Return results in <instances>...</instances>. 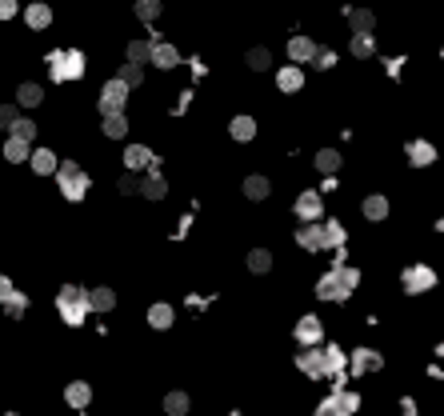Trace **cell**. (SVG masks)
I'll use <instances>...</instances> for the list:
<instances>
[{
	"label": "cell",
	"mask_w": 444,
	"mask_h": 416,
	"mask_svg": "<svg viewBox=\"0 0 444 416\" xmlns=\"http://www.w3.org/2000/svg\"><path fill=\"white\" fill-rule=\"evenodd\" d=\"M360 281H364V272L357 264H328V269L316 276L312 284V296L324 300V305H348L352 296H357Z\"/></svg>",
	"instance_id": "6da1fadb"
},
{
	"label": "cell",
	"mask_w": 444,
	"mask_h": 416,
	"mask_svg": "<svg viewBox=\"0 0 444 416\" xmlns=\"http://www.w3.org/2000/svg\"><path fill=\"white\" fill-rule=\"evenodd\" d=\"M400 288L405 296H428L440 288V269L432 264V260H408L405 269H400Z\"/></svg>",
	"instance_id": "7a4b0ae2"
},
{
	"label": "cell",
	"mask_w": 444,
	"mask_h": 416,
	"mask_svg": "<svg viewBox=\"0 0 444 416\" xmlns=\"http://www.w3.org/2000/svg\"><path fill=\"white\" fill-rule=\"evenodd\" d=\"M88 312H92V305H88V288H80V284H64L61 293H56V317L68 324V329H80L88 320Z\"/></svg>",
	"instance_id": "3957f363"
},
{
	"label": "cell",
	"mask_w": 444,
	"mask_h": 416,
	"mask_svg": "<svg viewBox=\"0 0 444 416\" xmlns=\"http://www.w3.org/2000/svg\"><path fill=\"white\" fill-rule=\"evenodd\" d=\"M360 408H364V396H360L357 389H328L321 400H316L312 416H357Z\"/></svg>",
	"instance_id": "277c9868"
},
{
	"label": "cell",
	"mask_w": 444,
	"mask_h": 416,
	"mask_svg": "<svg viewBox=\"0 0 444 416\" xmlns=\"http://www.w3.org/2000/svg\"><path fill=\"white\" fill-rule=\"evenodd\" d=\"M292 216H296V224H321V221H328V204H324L321 188H300L296 200H292Z\"/></svg>",
	"instance_id": "5b68a950"
},
{
	"label": "cell",
	"mask_w": 444,
	"mask_h": 416,
	"mask_svg": "<svg viewBox=\"0 0 444 416\" xmlns=\"http://www.w3.org/2000/svg\"><path fill=\"white\" fill-rule=\"evenodd\" d=\"M88 172L80 169V164H76V160H61V169H56V188H61V196L64 200H85L88 196Z\"/></svg>",
	"instance_id": "8992f818"
},
{
	"label": "cell",
	"mask_w": 444,
	"mask_h": 416,
	"mask_svg": "<svg viewBox=\"0 0 444 416\" xmlns=\"http://www.w3.org/2000/svg\"><path fill=\"white\" fill-rule=\"evenodd\" d=\"M85 73H88L85 52L64 49V52H52V56H49V76L56 80V85H64V80H80Z\"/></svg>",
	"instance_id": "52a82bcc"
},
{
	"label": "cell",
	"mask_w": 444,
	"mask_h": 416,
	"mask_svg": "<svg viewBox=\"0 0 444 416\" xmlns=\"http://www.w3.org/2000/svg\"><path fill=\"white\" fill-rule=\"evenodd\" d=\"M292 341H296V348H321V344H328V329H324L321 312H304V317H296Z\"/></svg>",
	"instance_id": "ba28073f"
},
{
	"label": "cell",
	"mask_w": 444,
	"mask_h": 416,
	"mask_svg": "<svg viewBox=\"0 0 444 416\" xmlns=\"http://www.w3.org/2000/svg\"><path fill=\"white\" fill-rule=\"evenodd\" d=\"M384 372V353L381 348H372V344H357L352 353H348V377L352 380H369Z\"/></svg>",
	"instance_id": "9c48e42d"
},
{
	"label": "cell",
	"mask_w": 444,
	"mask_h": 416,
	"mask_svg": "<svg viewBox=\"0 0 444 416\" xmlns=\"http://www.w3.org/2000/svg\"><path fill=\"white\" fill-rule=\"evenodd\" d=\"M405 160H408V169L424 172L440 160V148H436V140H428V136H412V140H405Z\"/></svg>",
	"instance_id": "30bf717a"
},
{
	"label": "cell",
	"mask_w": 444,
	"mask_h": 416,
	"mask_svg": "<svg viewBox=\"0 0 444 416\" xmlns=\"http://www.w3.org/2000/svg\"><path fill=\"white\" fill-rule=\"evenodd\" d=\"M292 365H296V372H300L304 380H312V384L328 380V372H324V344L321 348H296Z\"/></svg>",
	"instance_id": "8fae6325"
},
{
	"label": "cell",
	"mask_w": 444,
	"mask_h": 416,
	"mask_svg": "<svg viewBox=\"0 0 444 416\" xmlns=\"http://www.w3.org/2000/svg\"><path fill=\"white\" fill-rule=\"evenodd\" d=\"M128 92H132V88L124 85L121 76H112L109 85L100 88V97H97V109L104 112V116H116V112H124V104H128Z\"/></svg>",
	"instance_id": "7c38bea8"
},
{
	"label": "cell",
	"mask_w": 444,
	"mask_h": 416,
	"mask_svg": "<svg viewBox=\"0 0 444 416\" xmlns=\"http://www.w3.org/2000/svg\"><path fill=\"white\" fill-rule=\"evenodd\" d=\"M292 240H296V248H300L304 257H321V252H328V248H324V221L321 224H296Z\"/></svg>",
	"instance_id": "4fadbf2b"
},
{
	"label": "cell",
	"mask_w": 444,
	"mask_h": 416,
	"mask_svg": "<svg viewBox=\"0 0 444 416\" xmlns=\"http://www.w3.org/2000/svg\"><path fill=\"white\" fill-rule=\"evenodd\" d=\"M360 216H364V224H384L388 216H393V200H388V192H364V200H360Z\"/></svg>",
	"instance_id": "5bb4252c"
},
{
	"label": "cell",
	"mask_w": 444,
	"mask_h": 416,
	"mask_svg": "<svg viewBox=\"0 0 444 416\" xmlns=\"http://www.w3.org/2000/svg\"><path fill=\"white\" fill-rule=\"evenodd\" d=\"M312 172H321V176H345V152L333 145H324L312 152Z\"/></svg>",
	"instance_id": "9a60e30c"
},
{
	"label": "cell",
	"mask_w": 444,
	"mask_h": 416,
	"mask_svg": "<svg viewBox=\"0 0 444 416\" xmlns=\"http://www.w3.org/2000/svg\"><path fill=\"white\" fill-rule=\"evenodd\" d=\"M276 88H280L284 97H292V92H300L304 88V64H280L276 68Z\"/></svg>",
	"instance_id": "2e32d148"
},
{
	"label": "cell",
	"mask_w": 444,
	"mask_h": 416,
	"mask_svg": "<svg viewBox=\"0 0 444 416\" xmlns=\"http://www.w3.org/2000/svg\"><path fill=\"white\" fill-rule=\"evenodd\" d=\"M240 192L252 200V204H264L272 196V176H264V172H248L245 184H240Z\"/></svg>",
	"instance_id": "e0dca14e"
},
{
	"label": "cell",
	"mask_w": 444,
	"mask_h": 416,
	"mask_svg": "<svg viewBox=\"0 0 444 416\" xmlns=\"http://www.w3.org/2000/svg\"><path fill=\"white\" fill-rule=\"evenodd\" d=\"M245 269L252 272V276H269V272L276 269V257H272V248H264V245L248 248V252H245Z\"/></svg>",
	"instance_id": "ac0fdd59"
},
{
	"label": "cell",
	"mask_w": 444,
	"mask_h": 416,
	"mask_svg": "<svg viewBox=\"0 0 444 416\" xmlns=\"http://www.w3.org/2000/svg\"><path fill=\"white\" fill-rule=\"evenodd\" d=\"M284 52H288V61L292 64H312L316 61V52H321V44H316L312 37H292Z\"/></svg>",
	"instance_id": "d6986e66"
},
{
	"label": "cell",
	"mask_w": 444,
	"mask_h": 416,
	"mask_svg": "<svg viewBox=\"0 0 444 416\" xmlns=\"http://www.w3.org/2000/svg\"><path fill=\"white\" fill-rule=\"evenodd\" d=\"M324 248H328V252H345L348 248V228H345L340 216H328V221H324Z\"/></svg>",
	"instance_id": "ffe728a7"
},
{
	"label": "cell",
	"mask_w": 444,
	"mask_h": 416,
	"mask_svg": "<svg viewBox=\"0 0 444 416\" xmlns=\"http://www.w3.org/2000/svg\"><path fill=\"white\" fill-rule=\"evenodd\" d=\"M124 164H128V169H161V157L148 145H128L124 148Z\"/></svg>",
	"instance_id": "44dd1931"
},
{
	"label": "cell",
	"mask_w": 444,
	"mask_h": 416,
	"mask_svg": "<svg viewBox=\"0 0 444 416\" xmlns=\"http://www.w3.org/2000/svg\"><path fill=\"white\" fill-rule=\"evenodd\" d=\"M148 324L156 332H168L176 324V308L168 300H156V305H148Z\"/></svg>",
	"instance_id": "7402d4cb"
},
{
	"label": "cell",
	"mask_w": 444,
	"mask_h": 416,
	"mask_svg": "<svg viewBox=\"0 0 444 416\" xmlns=\"http://www.w3.org/2000/svg\"><path fill=\"white\" fill-rule=\"evenodd\" d=\"M28 169L37 172V176H56L61 160H56V152H52V148H32V160H28Z\"/></svg>",
	"instance_id": "603a6c76"
},
{
	"label": "cell",
	"mask_w": 444,
	"mask_h": 416,
	"mask_svg": "<svg viewBox=\"0 0 444 416\" xmlns=\"http://www.w3.org/2000/svg\"><path fill=\"white\" fill-rule=\"evenodd\" d=\"M228 136H233L236 145H252V140H257V121L245 116V112L233 116V121H228Z\"/></svg>",
	"instance_id": "cb8c5ba5"
},
{
	"label": "cell",
	"mask_w": 444,
	"mask_h": 416,
	"mask_svg": "<svg viewBox=\"0 0 444 416\" xmlns=\"http://www.w3.org/2000/svg\"><path fill=\"white\" fill-rule=\"evenodd\" d=\"M140 192H144L148 200H164V196H168V181H164V172L161 169H148L144 181H140Z\"/></svg>",
	"instance_id": "d4e9b609"
},
{
	"label": "cell",
	"mask_w": 444,
	"mask_h": 416,
	"mask_svg": "<svg viewBox=\"0 0 444 416\" xmlns=\"http://www.w3.org/2000/svg\"><path fill=\"white\" fill-rule=\"evenodd\" d=\"M348 52H352L357 61H372V56H376V32H352Z\"/></svg>",
	"instance_id": "484cf974"
},
{
	"label": "cell",
	"mask_w": 444,
	"mask_h": 416,
	"mask_svg": "<svg viewBox=\"0 0 444 416\" xmlns=\"http://www.w3.org/2000/svg\"><path fill=\"white\" fill-rule=\"evenodd\" d=\"M64 404H68V408H88V404H92V384H88V380H73V384L64 389Z\"/></svg>",
	"instance_id": "4316f807"
},
{
	"label": "cell",
	"mask_w": 444,
	"mask_h": 416,
	"mask_svg": "<svg viewBox=\"0 0 444 416\" xmlns=\"http://www.w3.org/2000/svg\"><path fill=\"white\" fill-rule=\"evenodd\" d=\"M4 160H8V164H28V160H32V145L20 140V136H8V140H4Z\"/></svg>",
	"instance_id": "83f0119b"
},
{
	"label": "cell",
	"mask_w": 444,
	"mask_h": 416,
	"mask_svg": "<svg viewBox=\"0 0 444 416\" xmlns=\"http://www.w3.org/2000/svg\"><path fill=\"white\" fill-rule=\"evenodd\" d=\"M25 25H28V28H37V32H40V28H49V25H52V8L44 4V0L28 4V8H25Z\"/></svg>",
	"instance_id": "f1b7e54d"
},
{
	"label": "cell",
	"mask_w": 444,
	"mask_h": 416,
	"mask_svg": "<svg viewBox=\"0 0 444 416\" xmlns=\"http://www.w3.org/2000/svg\"><path fill=\"white\" fill-rule=\"evenodd\" d=\"M345 16H348V28H352V32H372V28H376V13H372V8H345Z\"/></svg>",
	"instance_id": "f546056e"
},
{
	"label": "cell",
	"mask_w": 444,
	"mask_h": 416,
	"mask_svg": "<svg viewBox=\"0 0 444 416\" xmlns=\"http://www.w3.org/2000/svg\"><path fill=\"white\" fill-rule=\"evenodd\" d=\"M88 305H92V312H112V308H116V293L104 288V284H100V288H88Z\"/></svg>",
	"instance_id": "4dcf8cb0"
},
{
	"label": "cell",
	"mask_w": 444,
	"mask_h": 416,
	"mask_svg": "<svg viewBox=\"0 0 444 416\" xmlns=\"http://www.w3.org/2000/svg\"><path fill=\"white\" fill-rule=\"evenodd\" d=\"M164 412L168 416H188L192 412V396H188V392H168V396H164Z\"/></svg>",
	"instance_id": "1f68e13d"
},
{
	"label": "cell",
	"mask_w": 444,
	"mask_h": 416,
	"mask_svg": "<svg viewBox=\"0 0 444 416\" xmlns=\"http://www.w3.org/2000/svg\"><path fill=\"white\" fill-rule=\"evenodd\" d=\"M152 64H156V68H176V64H180V49H176V44H156V49H152Z\"/></svg>",
	"instance_id": "d6a6232c"
},
{
	"label": "cell",
	"mask_w": 444,
	"mask_h": 416,
	"mask_svg": "<svg viewBox=\"0 0 444 416\" xmlns=\"http://www.w3.org/2000/svg\"><path fill=\"white\" fill-rule=\"evenodd\" d=\"M40 100H44V88H40V85H32V80L16 88V104H20V109H37Z\"/></svg>",
	"instance_id": "836d02e7"
},
{
	"label": "cell",
	"mask_w": 444,
	"mask_h": 416,
	"mask_svg": "<svg viewBox=\"0 0 444 416\" xmlns=\"http://www.w3.org/2000/svg\"><path fill=\"white\" fill-rule=\"evenodd\" d=\"M100 133L109 136V140H121V136H128V116H124V112H116V116H104Z\"/></svg>",
	"instance_id": "e575fe53"
},
{
	"label": "cell",
	"mask_w": 444,
	"mask_h": 416,
	"mask_svg": "<svg viewBox=\"0 0 444 416\" xmlns=\"http://www.w3.org/2000/svg\"><path fill=\"white\" fill-rule=\"evenodd\" d=\"M25 312H28V296L16 288V293L4 300V317H8V320H25Z\"/></svg>",
	"instance_id": "d590c367"
},
{
	"label": "cell",
	"mask_w": 444,
	"mask_h": 416,
	"mask_svg": "<svg viewBox=\"0 0 444 416\" xmlns=\"http://www.w3.org/2000/svg\"><path fill=\"white\" fill-rule=\"evenodd\" d=\"M152 49H156L152 40H132V44H128V64H144V61H152Z\"/></svg>",
	"instance_id": "8d00e7d4"
},
{
	"label": "cell",
	"mask_w": 444,
	"mask_h": 416,
	"mask_svg": "<svg viewBox=\"0 0 444 416\" xmlns=\"http://www.w3.org/2000/svg\"><path fill=\"white\" fill-rule=\"evenodd\" d=\"M248 68H252V73H269L272 68V52L269 49H248Z\"/></svg>",
	"instance_id": "74e56055"
},
{
	"label": "cell",
	"mask_w": 444,
	"mask_h": 416,
	"mask_svg": "<svg viewBox=\"0 0 444 416\" xmlns=\"http://www.w3.org/2000/svg\"><path fill=\"white\" fill-rule=\"evenodd\" d=\"M136 16H140L144 25H152V20L161 16V0H136Z\"/></svg>",
	"instance_id": "f35d334b"
},
{
	"label": "cell",
	"mask_w": 444,
	"mask_h": 416,
	"mask_svg": "<svg viewBox=\"0 0 444 416\" xmlns=\"http://www.w3.org/2000/svg\"><path fill=\"white\" fill-rule=\"evenodd\" d=\"M121 80L128 88H136L140 80H144V68H140V64H121Z\"/></svg>",
	"instance_id": "ab89813d"
},
{
	"label": "cell",
	"mask_w": 444,
	"mask_h": 416,
	"mask_svg": "<svg viewBox=\"0 0 444 416\" xmlns=\"http://www.w3.org/2000/svg\"><path fill=\"white\" fill-rule=\"evenodd\" d=\"M16 124H20V109H16V104H4V109H0V128L13 133Z\"/></svg>",
	"instance_id": "60d3db41"
},
{
	"label": "cell",
	"mask_w": 444,
	"mask_h": 416,
	"mask_svg": "<svg viewBox=\"0 0 444 416\" xmlns=\"http://www.w3.org/2000/svg\"><path fill=\"white\" fill-rule=\"evenodd\" d=\"M312 68H321V73L336 68V52L333 49H321V52H316V61H312Z\"/></svg>",
	"instance_id": "b9f144b4"
},
{
	"label": "cell",
	"mask_w": 444,
	"mask_h": 416,
	"mask_svg": "<svg viewBox=\"0 0 444 416\" xmlns=\"http://www.w3.org/2000/svg\"><path fill=\"white\" fill-rule=\"evenodd\" d=\"M13 136H20V140H28V145H32V140H37V124H32V121H25V116H20V124H16V128H13Z\"/></svg>",
	"instance_id": "7bdbcfd3"
},
{
	"label": "cell",
	"mask_w": 444,
	"mask_h": 416,
	"mask_svg": "<svg viewBox=\"0 0 444 416\" xmlns=\"http://www.w3.org/2000/svg\"><path fill=\"white\" fill-rule=\"evenodd\" d=\"M400 416H420V400L417 396H408V392L400 396Z\"/></svg>",
	"instance_id": "ee69618b"
},
{
	"label": "cell",
	"mask_w": 444,
	"mask_h": 416,
	"mask_svg": "<svg viewBox=\"0 0 444 416\" xmlns=\"http://www.w3.org/2000/svg\"><path fill=\"white\" fill-rule=\"evenodd\" d=\"M400 68H405V56H388L384 61V73L393 76V80H400Z\"/></svg>",
	"instance_id": "f6af8a7d"
},
{
	"label": "cell",
	"mask_w": 444,
	"mask_h": 416,
	"mask_svg": "<svg viewBox=\"0 0 444 416\" xmlns=\"http://www.w3.org/2000/svg\"><path fill=\"white\" fill-rule=\"evenodd\" d=\"M116 188H121V196H132V192H140V181H136V176H121Z\"/></svg>",
	"instance_id": "bcb514c9"
},
{
	"label": "cell",
	"mask_w": 444,
	"mask_h": 416,
	"mask_svg": "<svg viewBox=\"0 0 444 416\" xmlns=\"http://www.w3.org/2000/svg\"><path fill=\"white\" fill-rule=\"evenodd\" d=\"M16 13H20V4H16V0H0V20H13Z\"/></svg>",
	"instance_id": "7dc6e473"
},
{
	"label": "cell",
	"mask_w": 444,
	"mask_h": 416,
	"mask_svg": "<svg viewBox=\"0 0 444 416\" xmlns=\"http://www.w3.org/2000/svg\"><path fill=\"white\" fill-rule=\"evenodd\" d=\"M424 377H428V380H440V384H444V360H432V365L424 368Z\"/></svg>",
	"instance_id": "c3c4849f"
},
{
	"label": "cell",
	"mask_w": 444,
	"mask_h": 416,
	"mask_svg": "<svg viewBox=\"0 0 444 416\" xmlns=\"http://www.w3.org/2000/svg\"><path fill=\"white\" fill-rule=\"evenodd\" d=\"M340 188V176H321V192L328 196V192H336Z\"/></svg>",
	"instance_id": "681fc988"
},
{
	"label": "cell",
	"mask_w": 444,
	"mask_h": 416,
	"mask_svg": "<svg viewBox=\"0 0 444 416\" xmlns=\"http://www.w3.org/2000/svg\"><path fill=\"white\" fill-rule=\"evenodd\" d=\"M13 293H16V288H13V281H8V276H0V305H4V300H8Z\"/></svg>",
	"instance_id": "f907efd6"
},
{
	"label": "cell",
	"mask_w": 444,
	"mask_h": 416,
	"mask_svg": "<svg viewBox=\"0 0 444 416\" xmlns=\"http://www.w3.org/2000/svg\"><path fill=\"white\" fill-rule=\"evenodd\" d=\"M432 356H436V360H444V341H436V353H432Z\"/></svg>",
	"instance_id": "816d5d0a"
},
{
	"label": "cell",
	"mask_w": 444,
	"mask_h": 416,
	"mask_svg": "<svg viewBox=\"0 0 444 416\" xmlns=\"http://www.w3.org/2000/svg\"><path fill=\"white\" fill-rule=\"evenodd\" d=\"M432 228H436V233L444 236V216H436V224H432Z\"/></svg>",
	"instance_id": "f5cc1de1"
},
{
	"label": "cell",
	"mask_w": 444,
	"mask_h": 416,
	"mask_svg": "<svg viewBox=\"0 0 444 416\" xmlns=\"http://www.w3.org/2000/svg\"><path fill=\"white\" fill-rule=\"evenodd\" d=\"M4 416H20V412H4Z\"/></svg>",
	"instance_id": "db71d44e"
},
{
	"label": "cell",
	"mask_w": 444,
	"mask_h": 416,
	"mask_svg": "<svg viewBox=\"0 0 444 416\" xmlns=\"http://www.w3.org/2000/svg\"><path fill=\"white\" fill-rule=\"evenodd\" d=\"M440 56H444V49H440Z\"/></svg>",
	"instance_id": "11a10c76"
}]
</instances>
